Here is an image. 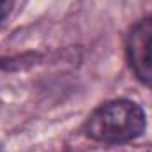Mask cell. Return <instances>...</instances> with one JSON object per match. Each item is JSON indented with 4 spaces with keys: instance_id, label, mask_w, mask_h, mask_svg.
<instances>
[{
    "instance_id": "1",
    "label": "cell",
    "mask_w": 152,
    "mask_h": 152,
    "mask_svg": "<svg viewBox=\"0 0 152 152\" xmlns=\"http://www.w3.org/2000/svg\"><path fill=\"white\" fill-rule=\"evenodd\" d=\"M147 118L140 104L113 99L96 108L85 122V134L101 143H126L145 131Z\"/></svg>"
},
{
    "instance_id": "2",
    "label": "cell",
    "mask_w": 152,
    "mask_h": 152,
    "mask_svg": "<svg viewBox=\"0 0 152 152\" xmlns=\"http://www.w3.org/2000/svg\"><path fill=\"white\" fill-rule=\"evenodd\" d=\"M126 55L134 76L152 88V16L140 20L129 30Z\"/></svg>"
},
{
    "instance_id": "3",
    "label": "cell",
    "mask_w": 152,
    "mask_h": 152,
    "mask_svg": "<svg viewBox=\"0 0 152 152\" xmlns=\"http://www.w3.org/2000/svg\"><path fill=\"white\" fill-rule=\"evenodd\" d=\"M16 0H0V23L7 20V16L11 14L12 7H14Z\"/></svg>"
}]
</instances>
